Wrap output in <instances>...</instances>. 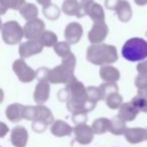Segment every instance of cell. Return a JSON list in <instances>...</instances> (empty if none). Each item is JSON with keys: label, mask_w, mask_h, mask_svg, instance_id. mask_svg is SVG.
I'll use <instances>...</instances> for the list:
<instances>
[{"label": "cell", "mask_w": 147, "mask_h": 147, "mask_svg": "<svg viewBox=\"0 0 147 147\" xmlns=\"http://www.w3.org/2000/svg\"><path fill=\"white\" fill-rule=\"evenodd\" d=\"M51 86L49 82H38L33 93V99L37 105H43L49 98Z\"/></svg>", "instance_id": "15"}, {"label": "cell", "mask_w": 147, "mask_h": 147, "mask_svg": "<svg viewBox=\"0 0 147 147\" xmlns=\"http://www.w3.org/2000/svg\"><path fill=\"white\" fill-rule=\"evenodd\" d=\"M106 104L110 109H120V107L123 105V98L119 93L109 95L106 98Z\"/></svg>", "instance_id": "27"}, {"label": "cell", "mask_w": 147, "mask_h": 147, "mask_svg": "<svg viewBox=\"0 0 147 147\" xmlns=\"http://www.w3.org/2000/svg\"><path fill=\"white\" fill-rule=\"evenodd\" d=\"M47 126H49V125H47L45 122H42V121H39V120L32 121V124H31V128H32V130L34 131V132H36V133L45 132V131L47 130Z\"/></svg>", "instance_id": "39"}, {"label": "cell", "mask_w": 147, "mask_h": 147, "mask_svg": "<svg viewBox=\"0 0 147 147\" xmlns=\"http://www.w3.org/2000/svg\"><path fill=\"white\" fill-rule=\"evenodd\" d=\"M36 1H37V3H39L40 5H42L43 7L51 4V0H36Z\"/></svg>", "instance_id": "44"}, {"label": "cell", "mask_w": 147, "mask_h": 147, "mask_svg": "<svg viewBox=\"0 0 147 147\" xmlns=\"http://www.w3.org/2000/svg\"><path fill=\"white\" fill-rule=\"evenodd\" d=\"M40 42L43 45V47H55L59 41H57V36L53 31L47 30L42 33V35L39 38Z\"/></svg>", "instance_id": "28"}, {"label": "cell", "mask_w": 147, "mask_h": 147, "mask_svg": "<svg viewBox=\"0 0 147 147\" xmlns=\"http://www.w3.org/2000/svg\"><path fill=\"white\" fill-rule=\"evenodd\" d=\"M45 24L41 19L35 18L30 21H27L23 27L24 36L27 39H39L42 33L45 32Z\"/></svg>", "instance_id": "7"}, {"label": "cell", "mask_w": 147, "mask_h": 147, "mask_svg": "<svg viewBox=\"0 0 147 147\" xmlns=\"http://www.w3.org/2000/svg\"><path fill=\"white\" fill-rule=\"evenodd\" d=\"M12 69L17 78L19 79V81L22 83H30L36 77L35 71H33L30 67H28L27 63L22 59H16L13 63Z\"/></svg>", "instance_id": "6"}, {"label": "cell", "mask_w": 147, "mask_h": 147, "mask_svg": "<svg viewBox=\"0 0 147 147\" xmlns=\"http://www.w3.org/2000/svg\"><path fill=\"white\" fill-rule=\"evenodd\" d=\"M134 2L139 6H144L147 4V0H134Z\"/></svg>", "instance_id": "45"}, {"label": "cell", "mask_w": 147, "mask_h": 147, "mask_svg": "<svg viewBox=\"0 0 147 147\" xmlns=\"http://www.w3.org/2000/svg\"><path fill=\"white\" fill-rule=\"evenodd\" d=\"M23 109H24V106L18 104V103L9 105L6 108V112H5L7 119L14 123L19 122L21 119H23Z\"/></svg>", "instance_id": "20"}, {"label": "cell", "mask_w": 147, "mask_h": 147, "mask_svg": "<svg viewBox=\"0 0 147 147\" xmlns=\"http://www.w3.org/2000/svg\"><path fill=\"white\" fill-rule=\"evenodd\" d=\"M35 120L42 121L47 125H53L55 122L51 111L43 105H37L36 106V119Z\"/></svg>", "instance_id": "23"}, {"label": "cell", "mask_w": 147, "mask_h": 147, "mask_svg": "<svg viewBox=\"0 0 147 147\" xmlns=\"http://www.w3.org/2000/svg\"><path fill=\"white\" fill-rule=\"evenodd\" d=\"M81 3H84V2H86V1H88V0H79Z\"/></svg>", "instance_id": "46"}, {"label": "cell", "mask_w": 147, "mask_h": 147, "mask_svg": "<svg viewBox=\"0 0 147 147\" xmlns=\"http://www.w3.org/2000/svg\"><path fill=\"white\" fill-rule=\"evenodd\" d=\"M118 59V53L114 45L99 43L92 45L87 49V61L96 65H107Z\"/></svg>", "instance_id": "2"}, {"label": "cell", "mask_w": 147, "mask_h": 147, "mask_svg": "<svg viewBox=\"0 0 147 147\" xmlns=\"http://www.w3.org/2000/svg\"><path fill=\"white\" fill-rule=\"evenodd\" d=\"M74 135H75V140L82 145H88L94 139V131L92 126H89L87 124L76 125L74 128Z\"/></svg>", "instance_id": "10"}, {"label": "cell", "mask_w": 147, "mask_h": 147, "mask_svg": "<svg viewBox=\"0 0 147 147\" xmlns=\"http://www.w3.org/2000/svg\"><path fill=\"white\" fill-rule=\"evenodd\" d=\"M139 110L132 104V103H123V105L119 109V116L126 122L133 121L137 117Z\"/></svg>", "instance_id": "18"}, {"label": "cell", "mask_w": 147, "mask_h": 147, "mask_svg": "<svg viewBox=\"0 0 147 147\" xmlns=\"http://www.w3.org/2000/svg\"><path fill=\"white\" fill-rule=\"evenodd\" d=\"M111 120L107 118H98L93 122L92 128L95 134H104L107 131H110Z\"/></svg>", "instance_id": "25"}, {"label": "cell", "mask_w": 147, "mask_h": 147, "mask_svg": "<svg viewBox=\"0 0 147 147\" xmlns=\"http://www.w3.org/2000/svg\"><path fill=\"white\" fill-rule=\"evenodd\" d=\"M115 11L118 15L119 20L122 22H128L132 17V9L129 2L126 0H120Z\"/></svg>", "instance_id": "19"}, {"label": "cell", "mask_w": 147, "mask_h": 147, "mask_svg": "<svg viewBox=\"0 0 147 147\" xmlns=\"http://www.w3.org/2000/svg\"><path fill=\"white\" fill-rule=\"evenodd\" d=\"M57 98L61 102H65V101H69V92L67 90V88H65L63 90H61L57 94Z\"/></svg>", "instance_id": "40"}, {"label": "cell", "mask_w": 147, "mask_h": 147, "mask_svg": "<svg viewBox=\"0 0 147 147\" xmlns=\"http://www.w3.org/2000/svg\"><path fill=\"white\" fill-rule=\"evenodd\" d=\"M43 49V45L39 39H29L19 45V55L22 59H26L31 55L40 53Z\"/></svg>", "instance_id": "11"}, {"label": "cell", "mask_w": 147, "mask_h": 147, "mask_svg": "<svg viewBox=\"0 0 147 147\" xmlns=\"http://www.w3.org/2000/svg\"><path fill=\"white\" fill-rule=\"evenodd\" d=\"M10 140L14 147H25L28 141V132L23 126L14 127L11 131Z\"/></svg>", "instance_id": "14"}, {"label": "cell", "mask_w": 147, "mask_h": 147, "mask_svg": "<svg viewBox=\"0 0 147 147\" xmlns=\"http://www.w3.org/2000/svg\"><path fill=\"white\" fill-rule=\"evenodd\" d=\"M53 51L57 53L59 57H61V59L65 57L67 55H69L71 51V47H69V45L65 41H59L57 45L53 47Z\"/></svg>", "instance_id": "32"}, {"label": "cell", "mask_w": 147, "mask_h": 147, "mask_svg": "<svg viewBox=\"0 0 147 147\" xmlns=\"http://www.w3.org/2000/svg\"><path fill=\"white\" fill-rule=\"evenodd\" d=\"M87 114L85 112H77L71 114V120L76 125L86 124L87 122Z\"/></svg>", "instance_id": "37"}, {"label": "cell", "mask_w": 147, "mask_h": 147, "mask_svg": "<svg viewBox=\"0 0 147 147\" xmlns=\"http://www.w3.org/2000/svg\"><path fill=\"white\" fill-rule=\"evenodd\" d=\"M51 132L55 137H65L69 136L74 132V129L67 122L63 120H57L51 125Z\"/></svg>", "instance_id": "17"}, {"label": "cell", "mask_w": 147, "mask_h": 147, "mask_svg": "<svg viewBox=\"0 0 147 147\" xmlns=\"http://www.w3.org/2000/svg\"><path fill=\"white\" fill-rule=\"evenodd\" d=\"M20 15L27 21H30L32 19L37 18L38 15V9L32 3H25L22 6V8L19 10Z\"/></svg>", "instance_id": "26"}, {"label": "cell", "mask_w": 147, "mask_h": 147, "mask_svg": "<svg viewBox=\"0 0 147 147\" xmlns=\"http://www.w3.org/2000/svg\"><path fill=\"white\" fill-rule=\"evenodd\" d=\"M126 121H124L119 115L113 117L111 119V125H110V132L114 135H123L125 134L127 130Z\"/></svg>", "instance_id": "22"}, {"label": "cell", "mask_w": 147, "mask_h": 147, "mask_svg": "<svg viewBox=\"0 0 147 147\" xmlns=\"http://www.w3.org/2000/svg\"><path fill=\"white\" fill-rule=\"evenodd\" d=\"M100 77L105 82L116 83L120 79V73L115 67L112 65H103L100 69Z\"/></svg>", "instance_id": "21"}, {"label": "cell", "mask_w": 147, "mask_h": 147, "mask_svg": "<svg viewBox=\"0 0 147 147\" xmlns=\"http://www.w3.org/2000/svg\"><path fill=\"white\" fill-rule=\"evenodd\" d=\"M69 92V100L67 102V108L69 112H85L89 113L93 111L96 104L91 102L88 98V91L84 84L78 80L67 86Z\"/></svg>", "instance_id": "1"}, {"label": "cell", "mask_w": 147, "mask_h": 147, "mask_svg": "<svg viewBox=\"0 0 147 147\" xmlns=\"http://www.w3.org/2000/svg\"><path fill=\"white\" fill-rule=\"evenodd\" d=\"M135 86L138 90V95L147 97V76L138 75L135 79Z\"/></svg>", "instance_id": "30"}, {"label": "cell", "mask_w": 147, "mask_h": 147, "mask_svg": "<svg viewBox=\"0 0 147 147\" xmlns=\"http://www.w3.org/2000/svg\"><path fill=\"white\" fill-rule=\"evenodd\" d=\"M49 69L47 67H39L35 71V75L36 77L35 78L38 80V82H47V77H49Z\"/></svg>", "instance_id": "38"}, {"label": "cell", "mask_w": 147, "mask_h": 147, "mask_svg": "<svg viewBox=\"0 0 147 147\" xmlns=\"http://www.w3.org/2000/svg\"><path fill=\"white\" fill-rule=\"evenodd\" d=\"M75 81H77V78L74 76V71L65 65H61L49 69L47 82L51 84H65L69 86Z\"/></svg>", "instance_id": "5"}, {"label": "cell", "mask_w": 147, "mask_h": 147, "mask_svg": "<svg viewBox=\"0 0 147 147\" xmlns=\"http://www.w3.org/2000/svg\"><path fill=\"white\" fill-rule=\"evenodd\" d=\"M146 34H147V31H146Z\"/></svg>", "instance_id": "47"}, {"label": "cell", "mask_w": 147, "mask_h": 147, "mask_svg": "<svg viewBox=\"0 0 147 147\" xmlns=\"http://www.w3.org/2000/svg\"><path fill=\"white\" fill-rule=\"evenodd\" d=\"M137 71H138L139 75H143V76H147V59L142 63L137 65Z\"/></svg>", "instance_id": "41"}, {"label": "cell", "mask_w": 147, "mask_h": 147, "mask_svg": "<svg viewBox=\"0 0 147 147\" xmlns=\"http://www.w3.org/2000/svg\"><path fill=\"white\" fill-rule=\"evenodd\" d=\"M1 33H2V39L4 40V42L10 45L18 43L24 36L23 28L17 21L13 20L7 21L2 25Z\"/></svg>", "instance_id": "4"}, {"label": "cell", "mask_w": 147, "mask_h": 147, "mask_svg": "<svg viewBox=\"0 0 147 147\" xmlns=\"http://www.w3.org/2000/svg\"><path fill=\"white\" fill-rule=\"evenodd\" d=\"M23 119L28 121H34L36 119V106H24Z\"/></svg>", "instance_id": "35"}, {"label": "cell", "mask_w": 147, "mask_h": 147, "mask_svg": "<svg viewBox=\"0 0 147 147\" xmlns=\"http://www.w3.org/2000/svg\"><path fill=\"white\" fill-rule=\"evenodd\" d=\"M25 4V0H0V12L4 14L7 9L20 10Z\"/></svg>", "instance_id": "24"}, {"label": "cell", "mask_w": 147, "mask_h": 147, "mask_svg": "<svg viewBox=\"0 0 147 147\" xmlns=\"http://www.w3.org/2000/svg\"><path fill=\"white\" fill-rule=\"evenodd\" d=\"M146 131H147V129H146Z\"/></svg>", "instance_id": "48"}, {"label": "cell", "mask_w": 147, "mask_h": 147, "mask_svg": "<svg viewBox=\"0 0 147 147\" xmlns=\"http://www.w3.org/2000/svg\"><path fill=\"white\" fill-rule=\"evenodd\" d=\"M87 91H88V98L91 102L97 104L99 101L105 100L100 87H98V88L97 87H89V88H87Z\"/></svg>", "instance_id": "31"}, {"label": "cell", "mask_w": 147, "mask_h": 147, "mask_svg": "<svg viewBox=\"0 0 147 147\" xmlns=\"http://www.w3.org/2000/svg\"><path fill=\"white\" fill-rule=\"evenodd\" d=\"M119 2H120V0H106L105 1V7L107 9H110V10H115Z\"/></svg>", "instance_id": "42"}, {"label": "cell", "mask_w": 147, "mask_h": 147, "mask_svg": "<svg viewBox=\"0 0 147 147\" xmlns=\"http://www.w3.org/2000/svg\"><path fill=\"white\" fill-rule=\"evenodd\" d=\"M84 3H81L79 0H65L61 5V10L65 15L77 16L78 18H81L84 16V13H83Z\"/></svg>", "instance_id": "12"}, {"label": "cell", "mask_w": 147, "mask_h": 147, "mask_svg": "<svg viewBox=\"0 0 147 147\" xmlns=\"http://www.w3.org/2000/svg\"><path fill=\"white\" fill-rule=\"evenodd\" d=\"M131 103L138 109L139 112L141 111V112L147 113V97H143L138 95V96L134 97L132 99Z\"/></svg>", "instance_id": "34"}, {"label": "cell", "mask_w": 147, "mask_h": 147, "mask_svg": "<svg viewBox=\"0 0 147 147\" xmlns=\"http://www.w3.org/2000/svg\"><path fill=\"white\" fill-rule=\"evenodd\" d=\"M125 139L131 144H137L147 140V131L144 128H128L124 134Z\"/></svg>", "instance_id": "16"}, {"label": "cell", "mask_w": 147, "mask_h": 147, "mask_svg": "<svg viewBox=\"0 0 147 147\" xmlns=\"http://www.w3.org/2000/svg\"><path fill=\"white\" fill-rule=\"evenodd\" d=\"M100 89H101V91H102L103 96H104L105 100H106V98L109 96V95L119 92L118 86H117V84H116V83H114V82L103 83L102 85H100Z\"/></svg>", "instance_id": "33"}, {"label": "cell", "mask_w": 147, "mask_h": 147, "mask_svg": "<svg viewBox=\"0 0 147 147\" xmlns=\"http://www.w3.org/2000/svg\"><path fill=\"white\" fill-rule=\"evenodd\" d=\"M65 37L71 45L79 42L83 35V27L79 22H71L65 28Z\"/></svg>", "instance_id": "13"}, {"label": "cell", "mask_w": 147, "mask_h": 147, "mask_svg": "<svg viewBox=\"0 0 147 147\" xmlns=\"http://www.w3.org/2000/svg\"><path fill=\"white\" fill-rule=\"evenodd\" d=\"M122 55L130 61H140L147 57V41L141 37H132L122 47Z\"/></svg>", "instance_id": "3"}, {"label": "cell", "mask_w": 147, "mask_h": 147, "mask_svg": "<svg viewBox=\"0 0 147 147\" xmlns=\"http://www.w3.org/2000/svg\"><path fill=\"white\" fill-rule=\"evenodd\" d=\"M0 126H1V133H0V136L4 137L5 135H6V133L8 132V127H7L4 123H1Z\"/></svg>", "instance_id": "43"}, {"label": "cell", "mask_w": 147, "mask_h": 147, "mask_svg": "<svg viewBox=\"0 0 147 147\" xmlns=\"http://www.w3.org/2000/svg\"><path fill=\"white\" fill-rule=\"evenodd\" d=\"M109 28L105 21L94 22V25L88 33V38L93 45H99L107 37Z\"/></svg>", "instance_id": "9"}, {"label": "cell", "mask_w": 147, "mask_h": 147, "mask_svg": "<svg viewBox=\"0 0 147 147\" xmlns=\"http://www.w3.org/2000/svg\"><path fill=\"white\" fill-rule=\"evenodd\" d=\"M83 13L89 15L94 22L105 21V12L103 7L100 4L96 3L93 0H88L83 4Z\"/></svg>", "instance_id": "8"}, {"label": "cell", "mask_w": 147, "mask_h": 147, "mask_svg": "<svg viewBox=\"0 0 147 147\" xmlns=\"http://www.w3.org/2000/svg\"><path fill=\"white\" fill-rule=\"evenodd\" d=\"M42 13L47 19L51 20H57L61 14L59 8L55 4H49L47 6H45L42 8Z\"/></svg>", "instance_id": "29"}, {"label": "cell", "mask_w": 147, "mask_h": 147, "mask_svg": "<svg viewBox=\"0 0 147 147\" xmlns=\"http://www.w3.org/2000/svg\"><path fill=\"white\" fill-rule=\"evenodd\" d=\"M77 59L76 57L73 53H71L69 55H67L65 57H63V61H61V65H65L67 67H69L71 71H75V67H76Z\"/></svg>", "instance_id": "36"}]
</instances>
